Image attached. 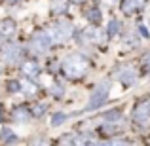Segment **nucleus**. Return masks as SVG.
Returning <instances> with one entry per match:
<instances>
[{"label":"nucleus","instance_id":"4468645a","mask_svg":"<svg viewBox=\"0 0 150 146\" xmlns=\"http://www.w3.org/2000/svg\"><path fill=\"white\" fill-rule=\"evenodd\" d=\"M120 32V23L116 21V19H112V21L108 23V27H106V34H108V38L116 36V34Z\"/></svg>","mask_w":150,"mask_h":146},{"label":"nucleus","instance_id":"f3484780","mask_svg":"<svg viewBox=\"0 0 150 146\" xmlns=\"http://www.w3.org/2000/svg\"><path fill=\"white\" fill-rule=\"evenodd\" d=\"M6 87L10 89L11 93H15V91H21L23 84H21V82H17V80H10V82H8V84H6Z\"/></svg>","mask_w":150,"mask_h":146},{"label":"nucleus","instance_id":"6e6552de","mask_svg":"<svg viewBox=\"0 0 150 146\" xmlns=\"http://www.w3.org/2000/svg\"><path fill=\"white\" fill-rule=\"evenodd\" d=\"M148 116H150V101H144V102H141V104L135 108L133 120L135 121H146Z\"/></svg>","mask_w":150,"mask_h":146},{"label":"nucleus","instance_id":"9d476101","mask_svg":"<svg viewBox=\"0 0 150 146\" xmlns=\"http://www.w3.org/2000/svg\"><path fill=\"white\" fill-rule=\"evenodd\" d=\"M15 23L11 21V19H6V21L0 23V36L2 38H11L15 34Z\"/></svg>","mask_w":150,"mask_h":146},{"label":"nucleus","instance_id":"6ab92c4d","mask_svg":"<svg viewBox=\"0 0 150 146\" xmlns=\"http://www.w3.org/2000/svg\"><path fill=\"white\" fill-rule=\"evenodd\" d=\"M101 146H131L129 142H124V140H110V142H105Z\"/></svg>","mask_w":150,"mask_h":146},{"label":"nucleus","instance_id":"1a4fd4ad","mask_svg":"<svg viewBox=\"0 0 150 146\" xmlns=\"http://www.w3.org/2000/svg\"><path fill=\"white\" fill-rule=\"evenodd\" d=\"M21 70H23V74H25L27 78H38V74H40V66H38L34 61H25L21 65Z\"/></svg>","mask_w":150,"mask_h":146},{"label":"nucleus","instance_id":"a878e982","mask_svg":"<svg viewBox=\"0 0 150 146\" xmlns=\"http://www.w3.org/2000/svg\"><path fill=\"white\" fill-rule=\"evenodd\" d=\"M10 2H17V0H10Z\"/></svg>","mask_w":150,"mask_h":146},{"label":"nucleus","instance_id":"0eeeda50","mask_svg":"<svg viewBox=\"0 0 150 146\" xmlns=\"http://www.w3.org/2000/svg\"><path fill=\"white\" fill-rule=\"evenodd\" d=\"M19 55H21V48H19L17 44H8L6 48L2 49V57H4V61L13 63V61H17V59H19Z\"/></svg>","mask_w":150,"mask_h":146},{"label":"nucleus","instance_id":"ddd939ff","mask_svg":"<svg viewBox=\"0 0 150 146\" xmlns=\"http://www.w3.org/2000/svg\"><path fill=\"white\" fill-rule=\"evenodd\" d=\"M0 139H2V142H15V140H17V135H13L8 127H4L2 131H0Z\"/></svg>","mask_w":150,"mask_h":146},{"label":"nucleus","instance_id":"4be33fe9","mask_svg":"<svg viewBox=\"0 0 150 146\" xmlns=\"http://www.w3.org/2000/svg\"><path fill=\"white\" fill-rule=\"evenodd\" d=\"M63 93V89H61V85H53V95L55 97H59Z\"/></svg>","mask_w":150,"mask_h":146},{"label":"nucleus","instance_id":"7ed1b4c3","mask_svg":"<svg viewBox=\"0 0 150 146\" xmlns=\"http://www.w3.org/2000/svg\"><path fill=\"white\" fill-rule=\"evenodd\" d=\"M72 32H74L72 25H70V23H67V21H59V23H55V25L50 29L51 40L57 42V44H61V42H67L70 36H72Z\"/></svg>","mask_w":150,"mask_h":146},{"label":"nucleus","instance_id":"2eb2a0df","mask_svg":"<svg viewBox=\"0 0 150 146\" xmlns=\"http://www.w3.org/2000/svg\"><path fill=\"white\" fill-rule=\"evenodd\" d=\"M65 121H67V114H63V112L53 114V118H51V125H53V127H57V125L65 123Z\"/></svg>","mask_w":150,"mask_h":146},{"label":"nucleus","instance_id":"f8f14e48","mask_svg":"<svg viewBox=\"0 0 150 146\" xmlns=\"http://www.w3.org/2000/svg\"><path fill=\"white\" fill-rule=\"evenodd\" d=\"M29 118H30V112L27 108H21V106H19V108L13 110V120L15 121H27Z\"/></svg>","mask_w":150,"mask_h":146},{"label":"nucleus","instance_id":"f03ea898","mask_svg":"<svg viewBox=\"0 0 150 146\" xmlns=\"http://www.w3.org/2000/svg\"><path fill=\"white\" fill-rule=\"evenodd\" d=\"M108 93H110V84H108V82L99 84V85H97V89L93 91L91 99H89L86 110H95V108H99V106H103L106 102V99H108Z\"/></svg>","mask_w":150,"mask_h":146},{"label":"nucleus","instance_id":"b1692460","mask_svg":"<svg viewBox=\"0 0 150 146\" xmlns=\"http://www.w3.org/2000/svg\"><path fill=\"white\" fill-rule=\"evenodd\" d=\"M72 2H84V0H72Z\"/></svg>","mask_w":150,"mask_h":146},{"label":"nucleus","instance_id":"a211bd4d","mask_svg":"<svg viewBox=\"0 0 150 146\" xmlns=\"http://www.w3.org/2000/svg\"><path fill=\"white\" fill-rule=\"evenodd\" d=\"M44 112H46V104H36V106H33V112L30 114H33L34 118H40Z\"/></svg>","mask_w":150,"mask_h":146},{"label":"nucleus","instance_id":"393cba45","mask_svg":"<svg viewBox=\"0 0 150 146\" xmlns=\"http://www.w3.org/2000/svg\"><path fill=\"white\" fill-rule=\"evenodd\" d=\"M0 120H2V112H0Z\"/></svg>","mask_w":150,"mask_h":146},{"label":"nucleus","instance_id":"dca6fc26","mask_svg":"<svg viewBox=\"0 0 150 146\" xmlns=\"http://www.w3.org/2000/svg\"><path fill=\"white\" fill-rule=\"evenodd\" d=\"M120 118H122V112H120V110H110V112H108V114L105 116V120L112 123V121H118Z\"/></svg>","mask_w":150,"mask_h":146},{"label":"nucleus","instance_id":"f257e3e1","mask_svg":"<svg viewBox=\"0 0 150 146\" xmlns=\"http://www.w3.org/2000/svg\"><path fill=\"white\" fill-rule=\"evenodd\" d=\"M88 70V59L82 55H69L63 61V72L69 78H80Z\"/></svg>","mask_w":150,"mask_h":146},{"label":"nucleus","instance_id":"aec40b11","mask_svg":"<svg viewBox=\"0 0 150 146\" xmlns=\"http://www.w3.org/2000/svg\"><path fill=\"white\" fill-rule=\"evenodd\" d=\"M143 65H144V70H146V72H150V53L146 55V57H144Z\"/></svg>","mask_w":150,"mask_h":146},{"label":"nucleus","instance_id":"412c9836","mask_svg":"<svg viewBox=\"0 0 150 146\" xmlns=\"http://www.w3.org/2000/svg\"><path fill=\"white\" fill-rule=\"evenodd\" d=\"M53 11H67V6H65V4H55Z\"/></svg>","mask_w":150,"mask_h":146},{"label":"nucleus","instance_id":"39448f33","mask_svg":"<svg viewBox=\"0 0 150 146\" xmlns=\"http://www.w3.org/2000/svg\"><path fill=\"white\" fill-rule=\"evenodd\" d=\"M144 4H146V0H122L120 10L125 15H131V13H137L139 10H143Z\"/></svg>","mask_w":150,"mask_h":146},{"label":"nucleus","instance_id":"423d86ee","mask_svg":"<svg viewBox=\"0 0 150 146\" xmlns=\"http://www.w3.org/2000/svg\"><path fill=\"white\" fill-rule=\"evenodd\" d=\"M118 80L124 85H131L133 82L137 80V70L133 68V66H125V68H122L120 72H118Z\"/></svg>","mask_w":150,"mask_h":146},{"label":"nucleus","instance_id":"9b49d317","mask_svg":"<svg viewBox=\"0 0 150 146\" xmlns=\"http://www.w3.org/2000/svg\"><path fill=\"white\" fill-rule=\"evenodd\" d=\"M86 17H88L89 21L93 23V25H99L101 19H103V15H101V10H99V8H91V10H88Z\"/></svg>","mask_w":150,"mask_h":146},{"label":"nucleus","instance_id":"20e7f679","mask_svg":"<svg viewBox=\"0 0 150 146\" xmlns=\"http://www.w3.org/2000/svg\"><path fill=\"white\" fill-rule=\"evenodd\" d=\"M51 44H53V40H51L50 32H46V30H40L30 38V49L34 53H46L51 48Z\"/></svg>","mask_w":150,"mask_h":146},{"label":"nucleus","instance_id":"5701e85b","mask_svg":"<svg viewBox=\"0 0 150 146\" xmlns=\"http://www.w3.org/2000/svg\"><path fill=\"white\" fill-rule=\"evenodd\" d=\"M137 29H139V32H141V34H143V36H144V38H148V32H146V29H144V27H143V25H139V27H137Z\"/></svg>","mask_w":150,"mask_h":146}]
</instances>
